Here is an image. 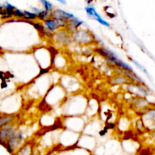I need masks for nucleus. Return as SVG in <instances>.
I'll use <instances>...</instances> for the list:
<instances>
[{
  "label": "nucleus",
  "mask_w": 155,
  "mask_h": 155,
  "mask_svg": "<svg viewBox=\"0 0 155 155\" xmlns=\"http://www.w3.org/2000/svg\"><path fill=\"white\" fill-rule=\"evenodd\" d=\"M23 140H24V135H23V133L21 132L16 130L15 133L6 142L4 147H5L7 151L11 154L13 155L24 145Z\"/></svg>",
  "instance_id": "f257e3e1"
},
{
  "label": "nucleus",
  "mask_w": 155,
  "mask_h": 155,
  "mask_svg": "<svg viewBox=\"0 0 155 155\" xmlns=\"http://www.w3.org/2000/svg\"><path fill=\"white\" fill-rule=\"evenodd\" d=\"M97 51L99 52V54L101 55L104 56V58L107 59L110 62H111L114 64L117 65L118 68H121V69L124 70V71H133V69L129 66L127 64L124 63V61H122L121 60H120L116 56V54H114L110 50H107L106 48H98Z\"/></svg>",
  "instance_id": "f03ea898"
},
{
  "label": "nucleus",
  "mask_w": 155,
  "mask_h": 155,
  "mask_svg": "<svg viewBox=\"0 0 155 155\" xmlns=\"http://www.w3.org/2000/svg\"><path fill=\"white\" fill-rule=\"evenodd\" d=\"M51 17L56 21L59 27H65L68 25V20L74 18V15L61 9H55L51 13Z\"/></svg>",
  "instance_id": "7ed1b4c3"
},
{
  "label": "nucleus",
  "mask_w": 155,
  "mask_h": 155,
  "mask_svg": "<svg viewBox=\"0 0 155 155\" xmlns=\"http://www.w3.org/2000/svg\"><path fill=\"white\" fill-rule=\"evenodd\" d=\"M142 121L145 128L155 130V108L149 107L143 112L142 116Z\"/></svg>",
  "instance_id": "20e7f679"
},
{
  "label": "nucleus",
  "mask_w": 155,
  "mask_h": 155,
  "mask_svg": "<svg viewBox=\"0 0 155 155\" xmlns=\"http://www.w3.org/2000/svg\"><path fill=\"white\" fill-rule=\"evenodd\" d=\"M127 89L129 92L136 95V98H145L150 93L149 89L145 86V84H130Z\"/></svg>",
  "instance_id": "39448f33"
},
{
  "label": "nucleus",
  "mask_w": 155,
  "mask_h": 155,
  "mask_svg": "<svg viewBox=\"0 0 155 155\" xmlns=\"http://www.w3.org/2000/svg\"><path fill=\"white\" fill-rule=\"evenodd\" d=\"M16 130V129L12 127L10 124H7L2 129H0V145L5 146L6 142L15 133Z\"/></svg>",
  "instance_id": "423d86ee"
},
{
  "label": "nucleus",
  "mask_w": 155,
  "mask_h": 155,
  "mask_svg": "<svg viewBox=\"0 0 155 155\" xmlns=\"http://www.w3.org/2000/svg\"><path fill=\"white\" fill-rule=\"evenodd\" d=\"M74 38L80 44H86L92 40V36L87 31H76L74 34Z\"/></svg>",
  "instance_id": "0eeeda50"
},
{
  "label": "nucleus",
  "mask_w": 155,
  "mask_h": 155,
  "mask_svg": "<svg viewBox=\"0 0 155 155\" xmlns=\"http://www.w3.org/2000/svg\"><path fill=\"white\" fill-rule=\"evenodd\" d=\"M133 103L138 110H142L143 112L150 107V104L145 98H136H136H134L133 101Z\"/></svg>",
  "instance_id": "6e6552de"
},
{
  "label": "nucleus",
  "mask_w": 155,
  "mask_h": 155,
  "mask_svg": "<svg viewBox=\"0 0 155 155\" xmlns=\"http://www.w3.org/2000/svg\"><path fill=\"white\" fill-rule=\"evenodd\" d=\"M13 155H33V147L31 143H25Z\"/></svg>",
  "instance_id": "1a4fd4ad"
},
{
  "label": "nucleus",
  "mask_w": 155,
  "mask_h": 155,
  "mask_svg": "<svg viewBox=\"0 0 155 155\" xmlns=\"http://www.w3.org/2000/svg\"><path fill=\"white\" fill-rule=\"evenodd\" d=\"M43 27L45 30L50 32V33L55 31L56 30H58L59 28L58 25L56 23V21H54L53 19H51V18H48V19L45 20L44 21Z\"/></svg>",
  "instance_id": "9d476101"
},
{
  "label": "nucleus",
  "mask_w": 155,
  "mask_h": 155,
  "mask_svg": "<svg viewBox=\"0 0 155 155\" xmlns=\"http://www.w3.org/2000/svg\"><path fill=\"white\" fill-rule=\"evenodd\" d=\"M83 23V21H80L78 18L74 17V18L68 20L67 27H68L69 30H76L77 28H78V27H80Z\"/></svg>",
  "instance_id": "9b49d317"
},
{
  "label": "nucleus",
  "mask_w": 155,
  "mask_h": 155,
  "mask_svg": "<svg viewBox=\"0 0 155 155\" xmlns=\"http://www.w3.org/2000/svg\"><path fill=\"white\" fill-rule=\"evenodd\" d=\"M15 116L9 115V116H0V129L2 128L7 124H11L15 120Z\"/></svg>",
  "instance_id": "f8f14e48"
},
{
  "label": "nucleus",
  "mask_w": 155,
  "mask_h": 155,
  "mask_svg": "<svg viewBox=\"0 0 155 155\" xmlns=\"http://www.w3.org/2000/svg\"><path fill=\"white\" fill-rule=\"evenodd\" d=\"M124 72H125L124 74H125L128 78L131 79V80H133V81H134L135 83H139V84H144L143 81H142L135 73H133V71H124Z\"/></svg>",
  "instance_id": "ddd939ff"
},
{
  "label": "nucleus",
  "mask_w": 155,
  "mask_h": 155,
  "mask_svg": "<svg viewBox=\"0 0 155 155\" xmlns=\"http://www.w3.org/2000/svg\"><path fill=\"white\" fill-rule=\"evenodd\" d=\"M86 12L89 16L94 17L95 19H96V21L98 19H100L101 18V16L98 14V12H96V10L95 9V8L92 7V6H88V7H86Z\"/></svg>",
  "instance_id": "4468645a"
},
{
  "label": "nucleus",
  "mask_w": 155,
  "mask_h": 155,
  "mask_svg": "<svg viewBox=\"0 0 155 155\" xmlns=\"http://www.w3.org/2000/svg\"><path fill=\"white\" fill-rule=\"evenodd\" d=\"M51 12H47L45 10H39L36 13V15H37V18H39V20H42V21H45V20L48 19V18H51Z\"/></svg>",
  "instance_id": "2eb2a0df"
},
{
  "label": "nucleus",
  "mask_w": 155,
  "mask_h": 155,
  "mask_svg": "<svg viewBox=\"0 0 155 155\" xmlns=\"http://www.w3.org/2000/svg\"><path fill=\"white\" fill-rule=\"evenodd\" d=\"M24 18L26 20H35L37 18V15L34 12L24 11Z\"/></svg>",
  "instance_id": "dca6fc26"
},
{
  "label": "nucleus",
  "mask_w": 155,
  "mask_h": 155,
  "mask_svg": "<svg viewBox=\"0 0 155 155\" xmlns=\"http://www.w3.org/2000/svg\"><path fill=\"white\" fill-rule=\"evenodd\" d=\"M41 2L43 4V6H44V8H45V11L51 12V11L52 10L53 5H52V4L50 2L45 1V0H42V1H41Z\"/></svg>",
  "instance_id": "f3484780"
},
{
  "label": "nucleus",
  "mask_w": 155,
  "mask_h": 155,
  "mask_svg": "<svg viewBox=\"0 0 155 155\" xmlns=\"http://www.w3.org/2000/svg\"><path fill=\"white\" fill-rule=\"evenodd\" d=\"M125 82H127V79L124 77H117V78H115L114 80H113V83L116 84H121Z\"/></svg>",
  "instance_id": "a211bd4d"
},
{
  "label": "nucleus",
  "mask_w": 155,
  "mask_h": 155,
  "mask_svg": "<svg viewBox=\"0 0 155 155\" xmlns=\"http://www.w3.org/2000/svg\"><path fill=\"white\" fill-rule=\"evenodd\" d=\"M15 16L17 18H24V12L22 11H21L20 9L16 8L15 11Z\"/></svg>",
  "instance_id": "6ab92c4d"
},
{
  "label": "nucleus",
  "mask_w": 155,
  "mask_h": 155,
  "mask_svg": "<svg viewBox=\"0 0 155 155\" xmlns=\"http://www.w3.org/2000/svg\"><path fill=\"white\" fill-rule=\"evenodd\" d=\"M97 21H98V22L100 23V24H102V25L106 26V27H110V24H109V23L107 22V21H104V20H103L101 18H100V19H98V20H97Z\"/></svg>",
  "instance_id": "aec40b11"
},
{
  "label": "nucleus",
  "mask_w": 155,
  "mask_h": 155,
  "mask_svg": "<svg viewBox=\"0 0 155 155\" xmlns=\"http://www.w3.org/2000/svg\"><path fill=\"white\" fill-rule=\"evenodd\" d=\"M106 133H107V130H106V129H104V130H102V131L100 132L99 134H100V136H104V135L106 134Z\"/></svg>",
  "instance_id": "412c9836"
},
{
  "label": "nucleus",
  "mask_w": 155,
  "mask_h": 155,
  "mask_svg": "<svg viewBox=\"0 0 155 155\" xmlns=\"http://www.w3.org/2000/svg\"><path fill=\"white\" fill-rule=\"evenodd\" d=\"M2 8H3V7H2V5H0V11H1L2 9Z\"/></svg>",
  "instance_id": "4be33fe9"
}]
</instances>
